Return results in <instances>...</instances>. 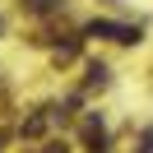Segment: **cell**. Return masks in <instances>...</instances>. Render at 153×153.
<instances>
[{"label": "cell", "mask_w": 153, "mask_h": 153, "mask_svg": "<svg viewBox=\"0 0 153 153\" xmlns=\"http://www.w3.org/2000/svg\"><path fill=\"white\" fill-rule=\"evenodd\" d=\"M0 28H5V19H0Z\"/></svg>", "instance_id": "1"}]
</instances>
